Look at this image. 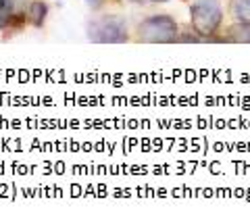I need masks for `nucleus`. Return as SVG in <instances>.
Returning a JSON list of instances; mask_svg holds the SVG:
<instances>
[{
	"label": "nucleus",
	"instance_id": "nucleus-2",
	"mask_svg": "<svg viewBox=\"0 0 250 223\" xmlns=\"http://www.w3.org/2000/svg\"><path fill=\"white\" fill-rule=\"evenodd\" d=\"M179 34V23L171 15L159 13L140 21L136 40L142 44H175Z\"/></svg>",
	"mask_w": 250,
	"mask_h": 223
},
{
	"label": "nucleus",
	"instance_id": "nucleus-3",
	"mask_svg": "<svg viewBox=\"0 0 250 223\" xmlns=\"http://www.w3.org/2000/svg\"><path fill=\"white\" fill-rule=\"evenodd\" d=\"M88 40L96 44H125L129 42L127 21L121 15H100L88 21Z\"/></svg>",
	"mask_w": 250,
	"mask_h": 223
},
{
	"label": "nucleus",
	"instance_id": "nucleus-9",
	"mask_svg": "<svg viewBox=\"0 0 250 223\" xmlns=\"http://www.w3.org/2000/svg\"><path fill=\"white\" fill-rule=\"evenodd\" d=\"M6 2H9V0H0V11L4 9V4H6Z\"/></svg>",
	"mask_w": 250,
	"mask_h": 223
},
{
	"label": "nucleus",
	"instance_id": "nucleus-7",
	"mask_svg": "<svg viewBox=\"0 0 250 223\" xmlns=\"http://www.w3.org/2000/svg\"><path fill=\"white\" fill-rule=\"evenodd\" d=\"M104 2H106V0H85V4H88L90 9H100Z\"/></svg>",
	"mask_w": 250,
	"mask_h": 223
},
{
	"label": "nucleus",
	"instance_id": "nucleus-5",
	"mask_svg": "<svg viewBox=\"0 0 250 223\" xmlns=\"http://www.w3.org/2000/svg\"><path fill=\"white\" fill-rule=\"evenodd\" d=\"M225 42L231 44H250V23L248 21H236L228 27V32L223 34Z\"/></svg>",
	"mask_w": 250,
	"mask_h": 223
},
{
	"label": "nucleus",
	"instance_id": "nucleus-6",
	"mask_svg": "<svg viewBox=\"0 0 250 223\" xmlns=\"http://www.w3.org/2000/svg\"><path fill=\"white\" fill-rule=\"evenodd\" d=\"M229 15L236 21L250 23V0H229Z\"/></svg>",
	"mask_w": 250,
	"mask_h": 223
},
{
	"label": "nucleus",
	"instance_id": "nucleus-4",
	"mask_svg": "<svg viewBox=\"0 0 250 223\" xmlns=\"http://www.w3.org/2000/svg\"><path fill=\"white\" fill-rule=\"evenodd\" d=\"M48 13L50 6L46 0H31V2H27V19L31 27L42 29L46 25V19H48Z\"/></svg>",
	"mask_w": 250,
	"mask_h": 223
},
{
	"label": "nucleus",
	"instance_id": "nucleus-10",
	"mask_svg": "<svg viewBox=\"0 0 250 223\" xmlns=\"http://www.w3.org/2000/svg\"><path fill=\"white\" fill-rule=\"evenodd\" d=\"M150 2H169V0H150Z\"/></svg>",
	"mask_w": 250,
	"mask_h": 223
},
{
	"label": "nucleus",
	"instance_id": "nucleus-8",
	"mask_svg": "<svg viewBox=\"0 0 250 223\" xmlns=\"http://www.w3.org/2000/svg\"><path fill=\"white\" fill-rule=\"evenodd\" d=\"M129 2H136V4H144V2H150V0H129Z\"/></svg>",
	"mask_w": 250,
	"mask_h": 223
},
{
	"label": "nucleus",
	"instance_id": "nucleus-1",
	"mask_svg": "<svg viewBox=\"0 0 250 223\" xmlns=\"http://www.w3.org/2000/svg\"><path fill=\"white\" fill-rule=\"evenodd\" d=\"M223 17L219 0H194L190 6V25L205 42H225V36H219Z\"/></svg>",
	"mask_w": 250,
	"mask_h": 223
}]
</instances>
